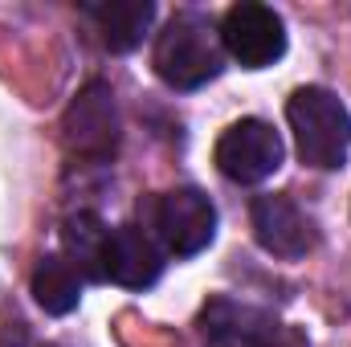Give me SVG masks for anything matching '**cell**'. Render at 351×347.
<instances>
[{"label": "cell", "mask_w": 351, "mask_h": 347, "mask_svg": "<svg viewBox=\"0 0 351 347\" xmlns=\"http://www.w3.org/2000/svg\"><path fill=\"white\" fill-rule=\"evenodd\" d=\"M164 274V250L156 246L152 233L139 225H119L110 229V250H106V282H119L127 290H143Z\"/></svg>", "instance_id": "obj_9"}, {"label": "cell", "mask_w": 351, "mask_h": 347, "mask_svg": "<svg viewBox=\"0 0 351 347\" xmlns=\"http://www.w3.org/2000/svg\"><path fill=\"white\" fill-rule=\"evenodd\" d=\"M221 45L233 62H241L245 70H265L286 53V29L282 16L265 4L241 0L225 12L221 21Z\"/></svg>", "instance_id": "obj_4"}, {"label": "cell", "mask_w": 351, "mask_h": 347, "mask_svg": "<svg viewBox=\"0 0 351 347\" xmlns=\"http://www.w3.org/2000/svg\"><path fill=\"white\" fill-rule=\"evenodd\" d=\"M225 66L221 29L200 12H176L156 41V74L176 90H196L213 82Z\"/></svg>", "instance_id": "obj_2"}, {"label": "cell", "mask_w": 351, "mask_h": 347, "mask_svg": "<svg viewBox=\"0 0 351 347\" xmlns=\"http://www.w3.org/2000/svg\"><path fill=\"white\" fill-rule=\"evenodd\" d=\"M62 135L66 147L82 160H110L119 147V106L106 82H90L86 90H78V98L66 106L62 119Z\"/></svg>", "instance_id": "obj_5"}, {"label": "cell", "mask_w": 351, "mask_h": 347, "mask_svg": "<svg viewBox=\"0 0 351 347\" xmlns=\"http://www.w3.org/2000/svg\"><path fill=\"white\" fill-rule=\"evenodd\" d=\"M86 16L94 21L102 45L110 53H127L143 41V33L156 21V4L152 0H102V4H86Z\"/></svg>", "instance_id": "obj_10"}, {"label": "cell", "mask_w": 351, "mask_h": 347, "mask_svg": "<svg viewBox=\"0 0 351 347\" xmlns=\"http://www.w3.org/2000/svg\"><path fill=\"white\" fill-rule=\"evenodd\" d=\"M254 233H258V246L274 258H306L315 250V221L290 200V196H258L254 200Z\"/></svg>", "instance_id": "obj_7"}, {"label": "cell", "mask_w": 351, "mask_h": 347, "mask_svg": "<svg viewBox=\"0 0 351 347\" xmlns=\"http://www.w3.org/2000/svg\"><path fill=\"white\" fill-rule=\"evenodd\" d=\"M200 331L208 347H278L282 344V331L278 323L250 307V302H237V298H213L204 311H200Z\"/></svg>", "instance_id": "obj_8"}, {"label": "cell", "mask_w": 351, "mask_h": 347, "mask_svg": "<svg viewBox=\"0 0 351 347\" xmlns=\"http://www.w3.org/2000/svg\"><path fill=\"white\" fill-rule=\"evenodd\" d=\"M62 246L70 254V265L94 282H106V250H110V229L94 217L78 213L62 225Z\"/></svg>", "instance_id": "obj_11"}, {"label": "cell", "mask_w": 351, "mask_h": 347, "mask_svg": "<svg viewBox=\"0 0 351 347\" xmlns=\"http://www.w3.org/2000/svg\"><path fill=\"white\" fill-rule=\"evenodd\" d=\"M147 225L156 246L172 258H196L217 237V208L200 188H176L147 204Z\"/></svg>", "instance_id": "obj_3"}, {"label": "cell", "mask_w": 351, "mask_h": 347, "mask_svg": "<svg viewBox=\"0 0 351 347\" xmlns=\"http://www.w3.org/2000/svg\"><path fill=\"white\" fill-rule=\"evenodd\" d=\"M217 168L237 180V184H262L265 176L282 168V135L265 123V119H241L233 123L221 139H217Z\"/></svg>", "instance_id": "obj_6"}, {"label": "cell", "mask_w": 351, "mask_h": 347, "mask_svg": "<svg viewBox=\"0 0 351 347\" xmlns=\"http://www.w3.org/2000/svg\"><path fill=\"white\" fill-rule=\"evenodd\" d=\"M33 298L45 315H70L82 298V282H78V270L70 265V258H49L37 261L33 270Z\"/></svg>", "instance_id": "obj_12"}, {"label": "cell", "mask_w": 351, "mask_h": 347, "mask_svg": "<svg viewBox=\"0 0 351 347\" xmlns=\"http://www.w3.org/2000/svg\"><path fill=\"white\" fill-rule=\"evenodd\" d=\"M286 119L298 143V156L306 168L331 172L348 160L351 152V115L339 102V94L323 86H302L290 94L286 102Z\"/></svg>", "instance_id": "obj_1"}]
</instances>
